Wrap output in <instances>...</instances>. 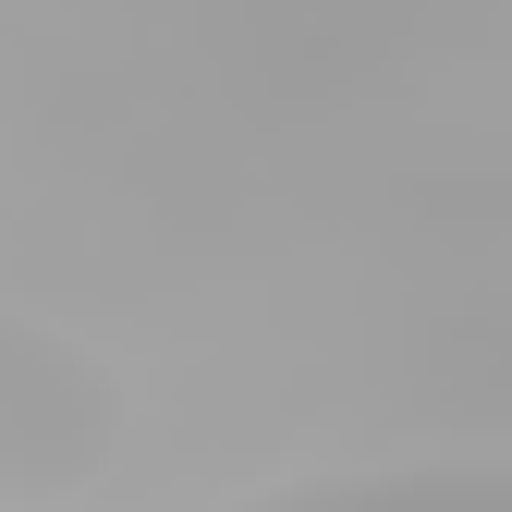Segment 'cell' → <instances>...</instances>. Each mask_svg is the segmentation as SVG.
I'll use <instances>...</instances> for the list:
<instances>
[{"label":"cell","mask_w":512,"mask_h":512,"mask_svg":"<svg viewBox=\"0 0 512 512\" xmlns=\"http://www.w3.org/2000/svg\"><path fill=\"white\" fill-rule=\"evenodd\" d=\"M122 452V366L49 317L0 305V512L86 500Z\"/></svg>","instance_id":"1"},{"label":"cell","mask_w":512,"mask_h":512,"mask_svg":"<svg viewBox=\"0 0 512 512\" xmlns=\"http://www.w3.org/2000/svg\"><path fill=\"white\" fill-rule=\"evenodd\" d=\"M232 512H512V452H415V464H330L281 476Z\"/></svg>","instance_id":"2"}]
</instances>
